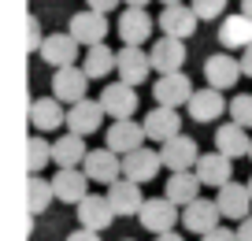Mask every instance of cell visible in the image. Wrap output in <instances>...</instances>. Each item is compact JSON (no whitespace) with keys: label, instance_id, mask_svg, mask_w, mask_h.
Instances as JSON below:
<instances>
[{"label":"cell","instance_id":"44","mask_svg":"<svg viewBox=\"0 0 252 241\" xmlns=\"http://www.w3.org/2000/svg\"><path fill=\"white\" fill-rule=\"evenodd\" d=\"M159 4H163V8H167V4H189V0H159Z\"/></svg>","mask_w":252,"mask_h":241},{"label":"cell","instance_id":"11","mask_svg":"<svg viewBox=\"0 0 252 241\" xmlns=\"http://www.w3.org/2000/svg\"><path fill=\"white\" fill-rule=\"evenodd\" d=\"M159 30L167 34V37H193L197 34V23H200V15L193 11V4H167L163 11H159Z\"/></svg>","mask_w":252,"mask_h":241},{"label":"cell","instance_id":"1","mask_svg":"<svg viewBox=\"0 0 252 241\" xmlns=\"http://www.w3.org/2000/svg\"><path fill=\"white\" fill-rule=\"evenodd\" d=\"M193 82H189L186 70H174V74H159L152 82V97H156L159 108H182V104L193 101Z\"/></svg>","mask_w":252,"mask_h":241},{"label":"cell","instance_id":"3","mask_svg":"<svg viewBox=\"0 0 252 241\" xmlns=\"http://www.w3.org/2000/svg\"><path fill=\"white\" fill-rule=\"evenodd\" d=\"M115 70H119V82L141 86V82H149V70H156V67H152V56L145 52V48L123 45L119 48V60H115Z\"/></svg>","mask_w":252,"mask_h":241},{"label":"cell","instance_id":"42","mask_svg":"<svg viewBox=\"0 0 252 241\" xmlns=\"http://www.w3.org/2000/svg\"><path fill=\"white\" fill-rule=\"evenodd\" d=\"M241 15H249V19H252V0H241Z\"/></svg>","mask_w":252,"mask_h":241},{"label":"cell","instance_id":"4","mask_svg":"<svg viewBox=\"0 0 252 241\" xmlns=\"http://www.w3.org/2000/svg\"><path fill=\"white\" fill-rule=\"evenodd\" d=\"M89 82H93V78H89L82 67H60V70H52V97L71 108V104L86 101Z\"/></svg>","mask_w":252,"mask_h":241},{"label":"cell","instance_id":"8","mask_svg":"<svg viewBox=\"0 0 252 241\" xmlns=\"http://www.w3.org/2000/svg\"><path fill=\"white\" fill-rule=\"evenodd\" d=\"M245 70H241V60L237 56H230V52H215V56H208L204 60V82L212 89H234L237 86V78H241Z\"/></svg>","mask_w":252,"mask_h":241},{"label":"cell","instance_id":"12","mask_svg":"<svg viewBox=\"0 0 252 241\" xmlns=\"http://www.w3.org/2000/svg\"><path fill=\"white\" fill-rule=\"evenodd\" d=\"M52 189H56V201L78 208V204L89 197V174L82 171V167H60L56 178H52Z\"/></svg>","mask_w":252,"mask_h":241},{"label":"cell","instance_id":"26","mask_svg":"<svg viewBox=\"0 0 252 241\" xmlns=\"http://www.w3.org/2000/svg\"><path fill=\"white\" fill-rule=\"evenodd\" d=\"M215 148H219L222 156H230V160H241V156H249L252 138H249L245 126H237L234 119H230V123H222L219 130H215Z\"/></svg>","mask_w":252,"mask_h":241},{"label":"cell","instance_id":"5","mask_svg":"<svg viewBox=\"0 0 252 241\" xmlns=\"http://www.w3.org/2000/svg\"><path fill=\"white\" fill-rule=\"evenodd\" d=\"M108 30H111V26H108V15H104V11H93V8H86V11H78V15H71V26H67V34H74L82 48L104 45Z\"/></svg>","mask_w":252,"mask_h":241},{"label":"cell","instance_id":"40","mask_svg":"<svg viewBox=\"0 0 252 241\" xmlns=\"http://www.w3.org/2000/svg\"><path fill=\"white\" fill-rule=\"evenodd\" d=\"M241 70H245V78H252V45L241 52Z\"/></svg>","mask_w":252,"mask_h":241},{"label":"cell","instance_id":"20","mask_svg":"<svg viewBox=\"0 0 252 241\" xmlns=\"http://www.w3.org/2000/svg\"><path fill=\"white\" fill-rule=\"evenodd\" d=\"M141 123H145L149 141H156V145H167L171 138H178V134H182V115H178V108H159V104H156V108H152Z\"/></svg>","mask_w":252,"mask_h":241},{"label":"cell","instance_id":"45","mask_svg":"<svg viewBox=\"0 0 252 241\" xmlns=\"http://www.w3.org/2000/svg\"><path fill=\"white\" fill-rule=\"evenodd\" d=\"M249 193H252V178H249Z\"/></svg>","mask_w":252,"mask_h":241},{"label":"cell","instance_id":"34","mask_svg":"<svg viewBox=\"0 0 252 241\" xmlns=\"http://www.w3.org/2000/svg\"><path fill=\"white\" fill-rule=\"evenodd\" d=\"M193 11L200 15V23H212V19H226V4L230 0H189Z\"/></svg>","mask_w":252,"mask_h":241},{"label":"cell","instance_id":"29","mask_svg":"<svg viewBox=\"0 0 252 241\" xmlns=\"http://www.w3.org/2000/svg\"><path fill=\"white\" fill-rule=\"evenodd\" d=\"M86 156H89V148H86V138H82V134L67 130L60 141H52V164L56 167H82Z\"/></svg>","mask_w":252,"mask_h":241},{"label":"cell","instance_id":"28","mask_svg":"<svg viewBox=\"0 0 252 241\" xmlns=\"http://www.w3.org/2000/svg\"><path fill=\"white\" fill-rule=\"evenodd\" d=\"M219 45L222 48H249L252 45V19L249 15H226V19H219Z\"/></svg>","mask_w":252,"mask_h":241},{"label":"cell","instance_id":"39","mask_svg":"<svg viewBox=\"0 0 252 241\" xmlns=\"http://www.w3.org/2000/svg\"><path fill=\"white\" fill-rule=\"evenodd\" d=\"M237 238H241V241H252V215L245 219V223H237Z\"/></svg>","mask_w":252,"mask_h":241},{"label":"cell","instance_id":"47","mask_svg":"<svg viewBox=\"0 0 252 241\" xmlns=\"http://www.w3.org/2000/svg\"><path fill=\"white\" fill-rule=\"evenodd\" d=\"M126 241H130V238H126Z\"/></svg>","mask_w":252,"mask_h":241},{"label":"cell","instance_id":"24","mask_svg":"<svg viewBox=\"0 0 252 241\" xmlns=\"http://www.w3.org/2000/svg\"><path fill=\"white\" fill-rule=\"evenodd\" d=\"M108 201H111V208H115L119 219H126V215H141V208H145L141 182H130V178L111 182V186H108Z\"/></svg>","mask_w":252,"mask_h":241},{"label":"cell","instance_id":"23","mask_svg":"<svg viewBox=\"0 0 252 241\" xmlns=\"http://www.w3.org/2000/svg\"><path fill=\"white\" fill-rule=\"evenodd\" d=\"M137 86H126V82H111V86H104L100 93V104L104 111H108V119H134L137 111Z\"/></svg>","mask_w":252,"mask_h":241},{"label":"cell","instance_id":"27","mask_svg":"<svg viewBox=\"0 0 252 241\" xmlns=\"http://www.w3.org/2000/svg\"><path fill=\"white\" fill-rule=\"evenodd\" d=\"M30 123L37 126L41 134L60 130V126H67V108H63V101H56V97H41V101L30 104Z\"/></svg>","mask_w":252,"mask_h":241},{"label":"cell","instance_id":"16","mask_svg":"<svg viewBox=\"0 0 252 241\" xmlns=\"http://www.w3.org/2000/svg\"><path fill=\"white\" fill-rule=\"evenodd\" d=\"M189 108V119L193 123H215V119H222V111H230V104H226V97H222V89H212V86H204V89H197L193 93V101L186 104Z\"/></svg>","mask_w":252,"mask_h":241},{"label":"cell","instance_id":"22","mask_svg":"<svg viewBox=\"0 0 252 241\" xmlns=\"http://www.w3.org/2000/svg\"><path fill=\"white\" fill-rule=\"evenodd\" d=\"M219 219H222L219 204H215V201H204V197H197L193 204H186V208H182V226H186L189 234H200V238H204L208 230H215V226H219Z\"/></svg>","mask_w":252,"mask_h":241},{"label":"cell","instance_id":"41","mask_svg":"<svg viewBox=\"0 0 252 241\" xmlns=\"http://www.w3.org/2000/svg\"><path fill=\"white\" fill-rule=\"evenodd\" d=\"M152 241H186V238H182L178 230H171V234H156V238H152Z\"/></svg>","mask_w":252,"mask_h":241},{"label":"cell","instance_id":"37","mask_svg":"<svg viewBox=\"0 0 252 241\" xmlns=\"http://www.w3.org/2000/svg\"><path fill=\"white\" fill-rule=\"evenodd\" d=\"M67 241H100V234H96V230H86V226H78L74 234H67Z\"/></svg>","mask_w":252,"mask_h":241},{"label":"cell","instance_id":"19","mask_svg":"<svg viewBox=\"0 0 252 241\" xmlns=\"http://www.w3.org/2000/svg\"><path fill=\"white\" fill-rule=\"evenodd\" d=\"M115 223V208H111V201H108V193H89L86 201L78 204V226H86V230H96V234H104L108 226Z\"/></svg>","mask_w":252,"mask_h":241},{"label":"cell","instance_id":"31","mask_svg":"<svg viewBox=\"0 0 252 241\" xmlns=\"http://www.w3.org/2000/svg\"><path fill=\"white\" fill-rule=\"evenodd\" d=\"M26 197H30V215H45L48 204L56 201V189H52V182H48V178H41V174H30Z\"/></svg>","mask_w":252,"mask_h":241},{"label":"cell","instance_id":"7","mask_svg":"<svg viewBox=\"0 0 252 241\" xmlns=\"http://www.w3.org/2000/svg\"><path fill=\"white\" fill-rule=\"evenodd\" d=\"M159 156H163V167L174 174V171H193L204 152H200V145L189 138V134H178V138H171L167 145H159Z\"/></svg>","mask_w":252,"mask_h":241},{"label":"cell","instance_id":"10","mask_svg":"<svg viewBox=\"0 0 252 241\" xmlns=\"http://www.w3.org/2000/svg\"><path fill=\"white\" fill-rule=\"evenodd\" d=\"M149 141V134H145V123H137V119H115V123L108 126V138H104V145L111 148V152H137V148Z\"/></svg>","mask_w":252,"mask_h":241},{"label":"cell","instance_id":"15","mask_svg":"<svg viewBox=\"0 0 252 241\" xmlns=\"http://www.w3.org/2000/svg\"><path fill=\"white\" fill-rule=\"evenodd\" d=\"M193 171H197V178L204 182L208 189H222L226 182H234V160H230V156H222L219 148H215V152H204V156H200Z\"/></svg>","mask_w":252,"mask_h":241},{"label":"cell","instance_id":"33","mask_svg":"<svg viewBox=\"0 0 252 241\" xmlns=\"http://www.w3.org/2000/svg\"><path fill=\"white\" fill-rule=\"evenodd\" d=\"M230 119L237 126H245V130H252V93H237L230 101Z\"/></svg>","mask_w":252,"mask_h":241},{"label":"cell","instance_id":"35","mask_svg":"<svg viewBox=\"0 0 252 241\" xmlns=\"http://www.w3.org/2000/svg\"><path fill=\"white\" fill-rule=\"evenodd\" d=\"M45 37H48V34H41V23L30 15V19H26V48H30V52H41Z\"/></svg>","mask_w":252,"mask_h":241},{"label":"cell","instance_id":"30","mask_svg":"<svg viewBox=\"0 0 252 241\" xmlns=\"http://www.w3.org/2000/svg\"><path fill=\"white\" fill-rule=\"evenodd\" d=\"M115 60H119V52H111L108 45H93V48H86L82 70H86L89 78H108L111 70H115Z\"/></svg>","mask_w":252,"mask_h":241},{"label":"cell","instance_id":"32","mask_svg":"<svg viewBox=\"0 0 252 241\" xmlns=\"http://www.w3.org/2000/svg\"><path fill=\"white\" fill-rule=\"evenodd\" d=\"M48 160H52V145H48V141L41 138V134L26 141V167H30V174H37L41 167L48 164Z\"/></svg>","mask_w":252,"mask_h":241},{"label":"cell","instance_id":"43","mask_svg":"<svg viewBox=\"0 0 252 241\" xmlns=\"http://www.w3.org/2000/svg\"><path fill=\"white\" fill-rule=\"evenodd\" d=\"M126 8H145V4H149V0H123Z\"/></svg>","mask_w":252,"mask_h":241},{"label":"cell","instance_id":"36","mask_svg":"<svg viewBox=\"0 0 252 241\" xmlns=\"http://www.w3.org/2000/svg\"><path fill=\"white\" fill-rule=\"evenodd\" d=\"M200 241H241V238H237V230H230V226H215V230H208Z\"/></svg>","mask_w":252,"mask_h":241},{"label":"cell","instance_id":"46","mask_svg":"<svg viewBox=\"0 0 252 241\" xmlns=\"http://www.w3.org/2000/svg\"><path fill=\"white\" fill-rule=\"evenodd\" d=\"M249 160H252V148H249Z\"/></svg>","mask_w":252,"mask_h":241},{"label":"cell","instance_id":"6","mask_svg":"<svg viewBox=\"0 0 252 241\" xmlns=\"http://www.w3.org/2000/svg\"><path fill=\"white\" fill-rule=\"evenodd\" d=\"M215 204H219L222 219L230 223H245L252 215V193H249V182H226V186L215 193Z\"/></svg>","mask_w":252,"mask_h":241},{"label":"cell","instance_id":"9","mask_svg":"<svg viewBox=\"0 0 252 241\" xmlns=\"http://www.w3.org/2000/svg\"><path fill=\"white\" fill-rule=\"evenodd\" d=\"M82 171L89 174V182L111 186V182H119V174H123V156L111 152L108 145H104V148H89V156H86V164H82Z\"/></svg>","mask_w":252,"mask_h":241},{"label":"cell","instance_id":"38","mask_svg":"<svg viewBox=\"0 0 252 241\" xmlns=\"http://www.w3.org/2000/svg\"><path fill=\"white\" fill-rule=\"evenodd\" d=\"M86 4H89V8H93V11H104V15L119 8V0H86Z\"/></svg>","mask_w":252,"mask_h":241},{"label":"cell","instance_id":"14","mask_svg":"<svg viewBox=\"0 0 252 241\" xmlns=\"http://www.w3.org/2000/svg\"><path fill=\"white\" fill-rule=\"evenodd\" d=\"M159 167H163V156H159V148H137V152H126L123 156V178L130 182H152L159 174Z\"/></svg>","mask_w":252,"mask_h":241},{"label":"cell","instance_id":"25","mask_svg":"<svg viewBox=\"0 0 252 241\" xmlns=\"http://www.w3.org/2000/svg\"><path fill=\"white\" fill-rule=\"evenodd\" d=\"M200 189H204V182L197 178V171H174L171 178L163 182V197H167V201H174L178 208L193 204L200 197Z\"/></svg>","mask_w":252,"mask_h":241},{"label":"cell","instance_id":"18","mask_svg":"<svg viewBox=\"0 0 252 241\" xmlns=\"http://www.w3.org/2000/svg\"><path fill=\"white\" fill-rule=\"evenodd\" d=\"M149 56H152V67L159 70V74H174V70H182V63H186V41L182 37H156L152 41V48H149Z\"/></svg>","mask_w":252,"mask_h":241},{"label":"cell","instance_id":"2","mask_svg":"<svg viewBox=\"0 0 252 241\" xmlns=\"http://www.w3.org/2000/svg\"><path fill=\"white\" fill-rule=\"evenodd\" d=\"M137 219H141V226H145L149 234H171L174 226H178L182 211H178V204L167 201V197H149Z\"/></svg>","mask_w":252,"mask_h":241},{"label":"cell","instance_id":"21","mask_svg":"<svg viewBox=\"0 0 252 241\" xmlns=\"http://www.w3.org/2000/svg\"><path fill=\"white\" fill-rule=\"evenodd\" d=\"M152 26H159V23L149 15V8H126L123 15H119V37H123V45L141 48L145 41H149Z\"/></svg>","mask_w":252,"mask_h":241},{"label":"cell","instance_id":"17","mask_svg":"<svg viewBox=\"0 0 252 241\" xmlns=\"http://www.w3.org/2000/svg\"><path fill=\"white\" fill-rule=\"evenodd\" d=\"M78 52H82V45H78L74 34H48L45 45H41V60L52 63L56 70L60 67H74V63H78Z\"/></svg>","mask_w":252,"mask_h":241},{"label":"cell","instance_id":"13","mask_svg":"<svg viewBox=\"0 0 252 241\" xmlns=\"http://www.w3.org/2000/svg\"><path fill=\"white\" fill-rule=\"evenodd\" d=\"M104 119H108L104 104H100V101H89V97H86V101H78V104H71V108H67V130L89 138V134L100 130Z\"/></svg>","mask_w":252,"mask_h":241}]
</instances>
